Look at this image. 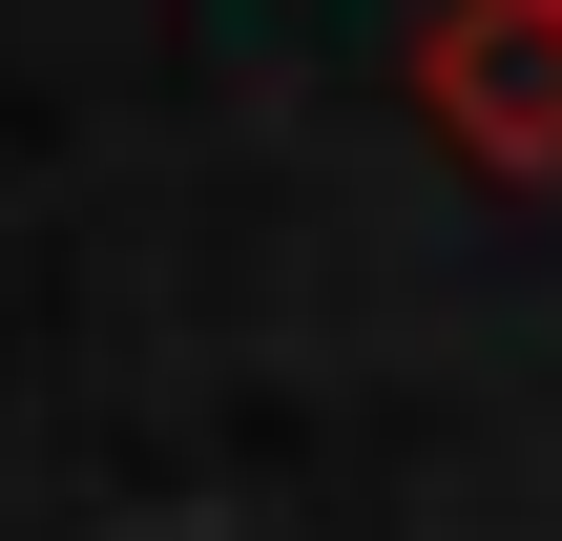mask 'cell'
<instances>
[{
    "instance_id": "cell-1",
    "label": "cell",
    "mask_w": 562,
    "mask_h": 541,
    "mask_svg": "<svg viewBox=\"0 0 562 541\" xmlns=\"http://www.w3.org/2000/svg\"><path fill=\"white\" fill-rule=\"evenodd\" d=\"M417 125L480 188H562V0H438L417 21Z\"/></svg>"
}]
</instances>
